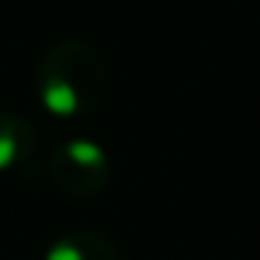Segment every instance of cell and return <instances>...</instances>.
<instances>
[{"instance_id": "6da1fadb", "label": "cell", "mask_w": 260, "mask_h": 260, "mask_svg": "<svg viewBox=\"0 0 260 260\" xmlns=\"http://www.w3.org/2000/svg\"><path fill=\"white\" fill-rule=\"evenodd\" d=\"M107 70L95 48L84 40H62L37 64V90L51 112L84 115L101 101Z\"/></svg>"}, {"instance_id": "7a4b0ae2", "label": "cell", "mask_w": 260, "mask_h": 260, "mask_svg": "<svg viewBox=\"0 0 260 260\" xmlns=\"http://www.w3.org/2000/svg\"><path fill=\"white\" fill-rule=\"evenodd\" d=\"M51 176L64 193L95 196L109 182V159L95 143L70 140L51 151Z\"/></svg>"}, {"instance_id": "3957f363", "label": "cell", "mask_w": 260, "mask_h": 260, "mask_svg": "<svg viewBox=\"0 0 260 260\" xmlns=\"http://www.w3.org/2000/svg\"><path fill=\"white\" fill-rule=\"evenodd\" d=\"M37 132L25 118L14 112H0V174L25 165L34 157Z\"/></svg>"}, {"instance_id": "277c9868", "label": "cell", "mask_w": 260, "mask_h": 260, "mask_svg": "<svg viewBox=\"0 0 260 260\" xmlns=\"http://www.w3.org/2000/svg\"><path fill=\"white\" fill-rule=\"evenodd\" d=\"M45 260H118V249L109 238L95 232H73L62 235L51 249Z\"/></svg>"}]
</instances>
